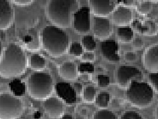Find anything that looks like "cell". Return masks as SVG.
Masks as SVG:
<instances>
[{
	"instance_id": "6da1fadb",
	"label": "cell",
	"mask_w": 158,
	"mask_h": 119,
	"mask_svg": "<svg viewBox=\"0 0 158 119\" xmlns=\"http://www.w3.org/2000/svg\"><path fill=\"white\" fill-rule=\"evenodd\" d=\"M27 59L22 48L10 44L0 58V76L6 78L17 77L26 71Z\"/></svg>"
},
{
	"instance_id": "7a4b0ae2",
	"label": "cell",
	"mask_w": 158,
	"mask_h": 119,
	"mask_svg": "<svg viewBox=\"0 0 158 119\" xmlns=\"http://www.w3.org/2000/svg\"><path fill=\"white\" fill-rule=\"evenodd\" d=\"M43 47L54 57H60L67 52L69 47V37L61 28L47 26L42 31Z\"/></svg>"
},
{
	"instance_id": "3957f363",
	"label": "cell",
	"mask_w": 158,
	"mask_h": 119,
	"mask_svg": "<svg viewBox=\"0 0 158 119\" xmlns=\"http://www.w3.org/2000/svg\"><path fill=\"white\" fill-rule=\"evenodd\" d=\"M76 0H51L47 6V15L51 22L58 28H66L71 24V15L78 8Z\"/></svg>"
},
{
	"instance_id": "277c9868",
	"label": "cell",
	"mask_w": 158,
	"mask_h": 119,
	"mask_svg": "<svg viewBox=\"0 0 158 119\" xmlns=\"http://www.w3.org/2000/svg\"><path fill=\"white\" fill-rule=\"evenodd\" d=\"M127 98L134 107L147 108L153 100V88L148 83L133 81L127 91Z\"/></svg>"
},
{
	"instance_id": "5b68a950",
	"label": "cell",
	"mask_w": 158,
	"mask_h": 119,
	"mask_svg": "<svg viewBox=\"0 0 158 119\" xmlns=\"http://www.w3.org/2000/svg\"><path fill=\"white\" fill-rule=\"evenodd\" d=\"M28 91L31 96L38 100H46L53 91V81L50 74L35 73L28 79Z\"/></svg>"
},
{
	"instance_id": "8992f818",
	"label": "cell",
	"mask_w": 158,
	"mask_h": 119,
	"mask_svg": "<svg viewBox=\"0 0 158 119\" xmlns=\"http://www.w3.org/2000/svg\"><path fill=\"white\" fill-rule=\"evenodd\" d=\"M23 111L22 101L13 95L0 94V119H17Z\"/></svg>"
},
{
	"instance_id": "52a82bcc",
	"label": "cell",
	"mask_w": 158,
	"mask_h": 119,
	"mask_svg": "<svg viewBox=\"0 0 158 119\" xmlns=\"http://www.w3.org/2000/svg\"><path fill=\"white\" fill-rule=\"evenodd\" d=\"M142 78V71L133 66H122L117 70V82L122 88H127L133 81L140 82Z\"/></svg>"
},
{
	"instance_id": "ba28073f",
	"label": "cell",
	"mask_w": 158,
	"mask_h": 119,
	"mask_svg": "<svg viewBox=\"0 0 158 119\" xmlns=\"http://www.w3.org/2000/svg\"><path fill=\"white\" fill-rule=\"evenodd\" d=\"M74 28L79 34H85L90 31V9L83 7L74 14Z\"/></svg>"
},
{
	"instance_id": "9c48e42d",
	"label": "cell",
	"mask_w": 158,
	"mask_h": 119,
	"mask_svg": "<svg viewBox=\"0 0 158 119\" xmlns=\"http://www.w3.org/2000/svg\"><path fill=\"white\" fill-rule=\"evenodd\" d=\"M94 32L95 37L99 40H106L109 38L112 32L110 20L105 17H95Z\"/></svg>"
},
{
	"instance_id": "30bf717a",
	"label": "cell",
	"mask_w": 158,
	"mask_h": 119,
	"mask_svg": "<svg viewBox=\"0 0 158 119\" xmlns=\"http://www.w3.org/2000/svg\"><path fill=\"white\" fill-rule=\"evenodd\" d=\"M14 20V10L7 0H0V30L8 29Z\"/></svg>"
},
{
	"instance_id": "8fae6325",
	"label": "cell",
	"mask_w": 158,
	"mask_h": 119,
	"mask_svg": "<svg viewBox=\"0 0 158 119\" xmlns=\"http://www.w3.org/2000/svg\"><path fill=\"white\" fill-rule=\"evenodd\" d=\"M101 51L103 57L109 62L117 63L120 60L118 45L114 40H105L101 43Z\"/></svg>"
},
{
	"instance_id": "7c38bea8",
	"label": "cell",
	"mask_w": 158,
	"mask_h": 119,
	"mask_svg": "<svg viewBox=\"0 0 158 119\" xmlns=\"http://www.w3.org/2000/svg\"><path fill=\"white\" fill-rule=\"evenodd\" d=\"M89 2L93 13L101 17L109 15L114 11L115 6L114 1L109 0H90Z\"/></svg>"
},
{
	"instance_id": "4fadbf2b",
	"label": "cell",
	"mask_w": 158,
	"mask_h": 119,
	"mask_svg": "<svg viewBox=\"0 0 158 119\" xmlns=\"http://www.w3.org/2000/svg\"><path fill=\"white\" fill-rule=\"evenodd\" d=\"M55 89L57 95L65 103L72 105L76 102V92L69 83L59 82L56 85Z\"/></svg>"
},
{
	"instance_id": "5bb4252c",
	"label": "cell",
	"mask_w": 158,
	"mask_h": 119,
	"mask_svg": "<svg viewBox=\"0 0 158 119\" xmlns=\"http://www.w3.org/2000/svg\"><path fill=\"white\" fill-rule=\"evenodd\" d=\"M145 69L153 73H158V45L147 49L143 58Z\"/></svg>"
},
{
	"instance_id": "9a60e30c",
	"label": "cell",
	"mask_w": 158,
	"mask_h": 119,
	"mask_svg": "<svg viewBox=\"0 0 158 119\" xmlns=\"http://www.w3.org/2000/svg\"><path fill=\"white\" fill-rule=\"evenodd\" d=\"M44 107L50 118L58 119L63 116V104L57 98H49L45 101Z\"/></svg>"
},
{
	"instance_id": "2e32d148",
	"label": "cell",
	"mask_w": 158,
	"mask_h": 119,
	"mask_svg": "<svg viewBox=\"0 0 158 119\" xmlns=\"http://www.w3.org/2000/svg\"><path fill=\"white\" fill-rule=\"evenodd\" d=\"M133 14L131 9L120 6L114 11L112 20L118 26H125L132 22Z\"/></svg>"
},
{
	"instance_id": "e0dca14e",
	"label": "cell",
	"mask_w": 158,
	"mask_h": 119,
	"mask_svg": "<svg viewBox=\"0 0 158 119\" xmlns=\"http://www.w3.org/2000/svg\"><path fill=\"white\" fill-rule=\"evenodd\" d=\"M60 75L67 80H74L77 77V69L74 63L66 62L59 69Z\"/></svg>"
},
{
	"instance_id": "ac0fdd59",
	"label": "cell",
	"mask_w": 158,
	"mask_h": 119,
	"mask_svg": "<svg viewBox=\"0 0 158 119\" xmlns=\"http://www.w3.org/2000/svg\"><path fill=\"white\" fill-rule=\"evenodd\" d=\"M134 36V32L130 28H119L117 31L119 40L123 43H128L131 41Z\"/></svg>"
},
{
	"instance_id": "d6986e66",
	"label": "cell",
	"mask_w": 158,
	"mask_h": 119,
	"mask_svg": "<svg viewBox=\"0 0 158 119\" xmlns=\"http://www.w3.org/2000/svg\"><path fill=\"white\" fill-rule=\"evenodd\" d=\"M9 87L12 92L16 96H23L26 92V86L24 83L18 79L13 80L11 81Z\"/></svg>"
},
{
	"instance_id": "ffe728a7",
	"label": "cell",
	"mask_w": 158,
	"mask_h": 119,
	"mask_svg": "<svg viewBox=\"0 0 158 119\" xmlns=\"http://www.w3.org/2000/svg\"><path fill=\"white\" fill-rule=\"evenodd\" d=\"M31 67L34 70H43L45 67V58L38 54L32 55L31 57Z\"/></svg>"
},
{
	"instance_id": "44dd1931",
	"label": "cell",
	"mask_w": 158,
	"mask_h": 119,
	"mask_svg": "<svg viewBox=\"0 0 158 119\" xmlns=\"http://www.w3.org/2000/svg\"><path fill=\"white\" fill-rule=\"evenodd\" d=\"M110 100V95L107 92L99 93L95 100L96 105L101 108H105L108 107Z\"/></svg>"
},
{
	"instance_id": "7402d4cb",
	"label": "cell",
	"mask_w": 158,
	"mask_h": 119,
	"mask_svg": "<svg viewBox=\"0 0 158 119\" xmlns=\"http://www.w3.org/2000/svg\"><path fill=\"white\" fill-rule=\"evenodd\" d=\"M82 45L84 49L88 52L94 51L96 47V43L94 40V38L90 35H86L83 38Z\"/></svg>"
},
{
	"instance_id": "603a6c76",
	"label": "cell",
	"mask_w": 158,
	"mask_h": 119,
	"mask_svg": "<svg viewBox=\"0 0 158 119\" xmlns=\"http://www.w3.org/2000/svg\"><path fill=\"white\" fill-rule=\"evenodd\" d=\"M96 91L93 87H87L83 91V101L86 103H92L94 101Z\"/></svg>"
},
{
	"instance_id": "cb8c5ba5",
	"label": "cell",
	"mask_w": 158,
	"mask_h": 119,
	"mask_svg": "<svg viewBox=\"0 0 158 119\" xmlns=\"http://www.w3.org/2000/svg\"><path fill=\"white\" fill-rule=\"evenodd\" d=\"M94 119H118V117L112 111L103 110L95 113Z\"/></svg>"
},
{
	"instance_id": "d4e9b609",
	"label": "cell",
	"mask_w": 158,
	"mask_h": 119,
	"mask_svg": "<svg viewBox=\"0 0 158 119\" xmlns=\"http://www.w3.org/2000/svg\"><path fill=\"white\" fill-rule=\"evenodd\" d=\"M152 8V3L149 1L141 2L137 7V11L142 15H147L149 13Z\"/></svg>"
},
{
	"instance_id": "484cf974",
	"label": "cell",
	"mask_w": 158,
	"mask_h": 119,
	"mask_svg": "<svg viewBox=\"0 0 158 119\" xmlns=\"http://www.w3.org/2000/svg\"><path fill=\"white\" fill-rule=\"evenodd\" d=\"M83 52V48L80 44L77 42H74L71 44V47L69 50V53L76 57H80L81 56Z\"/></svg>"
},
{
	"instance_id": "4316f807",
	"label": "cell",
	"mask_w": 158,
	"mask_h": 119,
	"mask_svg": "<svg viewBox=\"0 0 158 119\" xmlns=\"http://www.w3.org/2000/svg\"><path fill=\"white\" fill-rule=\"evenodd\" d=\"M94 66L91 63H82L80 64L78 68V71L80 73L87 72L89 73H93L94 72Z\"/></svg>"
},
{
	"instance_id": "83f0119b",
	"label": "cell",
	"mask_w": 158,
	"mask_h": 119,
	"mask_svg": "<svg viewBox=\"0 0 158 119\" xmlns=\"http://www.w3.org/2000/svg\"><path fill=\"white\" fill-rule=\"evenodd\" d=\"M98 83L99 87H107L110 85V78L106 75L99 74L98 76Z\"/></svg>"
},
{
	"instance_id": "f1b7e54d",
	"label": "cell",
	"mask_w": 158,
	"mask_h": 119,
	"mask_svg": "<svg viewBox=\"0 0 158 119\" xmlns=\"http://www.w3.org/2000/svg\"><path fill=\"white\" fill-rule=\"evenodd\" d=\"M149 79L152 87L158 93V73H151L149 76Z\"/></svg>"
},
{
	"instance_id": "f546056e",
	"label": "cell",
	"mask_w": 158,
	"mask_h": 119,
	"mask_svg": "<svg viewBox=\"0 0 158 119\" xmlns=\"http://www.w3.org/2000/svg\"><path fill=\"white\" fill-rule=\"evenodd\" d=\"M121 119H143L142 116L135 111H126L121 116Z\"/></svg>"
},
{
	"instance_id": "4dcf8cb0",
	"label": "cell",
	"mask_w": 158,
	"mask_h": 119,
	"mask_svg": "<svg viewBox=\"0 0 158 119\" xmlns=\"http://www.w3.org/2000/svg\"><path fill=\"white\" fill-rule=\"evenodd\" d=\"M81 59L85 63H90L95 60V54L91 52L85 53L81 57Z\"/></svg>"
},
{
	"instance_id": "1f68e13d",
	"label": "cell",
	"mask_w": 158,
	"mask_h": 119,
	"mask_svg": "<svg viewBox=\"0 0 158 119\" xmlns=\"http://www.w3.org/2000/svg\"><path fill=\"white\" fill-rule=\"evenodd\" d=\"M133 47L135 49H140L143 47L144 45V42L140 38H135L133 40Z\"/></svg>"
},
{
	"instance_id": "d6a6232c",
	"label": "cell",
	"mask_w": 158,
	"mask_h": 119,
	"mask_svg": "<svg viewBox=\"0 0 158 119\" xmlns=\"http://www.w3.org/2000/svg\"><path fill=\"white\" fill-rule=\"evenodd\" d=\"M11 2L17 6H28L32 4L34 1L33 0H12Z\"/></svg>"
},
{
	"instance_id": "836d02e7",
	"label": "cell",
	"mask_w": 158,
	"mask_h": 119,
	"mask_svg": "<svg viewBox=\"0 0 158 119\" xmlns=\"http://www.w3.org/2000/svg\"><path fill=\"white\" fill-rule=\"evenodd\" d=\"M136 59V55L135 53L128 52L125 54V60L128 62H134Z\"/></svg>"
},
{
	"instance_id": "e575fe53",
	"label": "cell",
	"mask_w": 158,
	"mask_h": 119,
	"mask_svg": "<svg viewBox=\"0 0 158 119\" xmlns=\"http://www.w3.org/2000/svg\"><path fill=\"white\" fill-rule=\"evenodd\" d=\"M74 87H75V89H76V92H81V91H82V86H81V84H80L79 83H76L75 84H74Z\"/></svg>"
},
{
	"instance_id": "d590c367",
	"label": "cell",
	"mask_w": 158,
	"mask_h": 119,
	"mask_svg": "<svg viewBox=\"0 0 158 119\" xmlns=\"http://www.w3.org/2000/svg\"><path fill=\"white\" fill-rule=\"evenodd\" d=\"M60 119H73L72 116L70 114H65L63 115Z\"/></svg>"
},
{
	"instance_id": "8d00e7d4",
	"label": "cell",
	"mask_w": 158,
	"mask_h": 119,
	"mask_svg": "<svg viewBox=\"0 0 158 119\" xmlns=\"http://www.w3.org/2000/svg\"><path fill=\"white\" fill-rule=\"evenodd\" d=\"M123 4L125 5H131L133 4H134V1H123Z\"/></svg>"
},
{
	"instance_id": "74e56055",
	"label": "cell",
	"mask_w": 158,
	"mask_h": 119,
	"mask_svg": "<svg viewBox=\"0 0 158 119\" xmlns=\"http://www.w3.org/2000/svg\"><path fill=\"white\" fill-rule=\"evenodd\" d=\"M1 56H2V44L0 40V58H1Z\"/></svg>"
},
{
	"instance_id": "f35d334b",
	"label": "cell",
	"mask_w": 158,
	"mask_h": 119,
	"mask_svg": "<svg viewBox=\"0 0 158 119\" xmlns=\"http://www.w3.org/2000/svg\"><path fill=\"white\" fill-rule=\"evenodd\" d=\"M155 119H158V106L156 108V116H155Z\"/></svg>"
}]
</instances>
